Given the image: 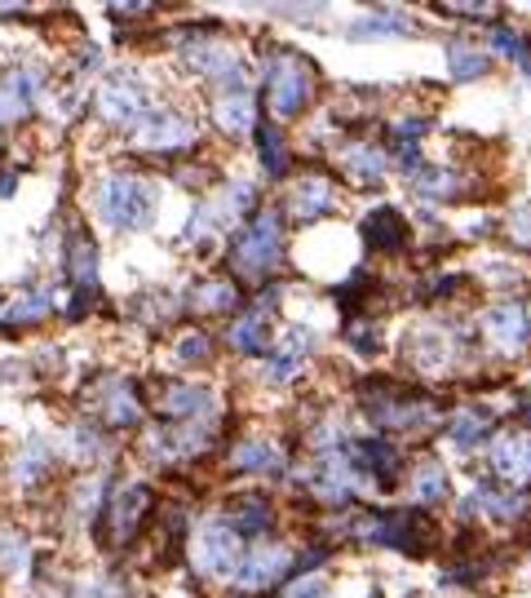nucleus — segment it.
<instances>
[{"label": "nucleus", "instance_id": "12", "mask_svg": "<svg viewBox=\"0 0 531 598\" xmlns=\"http://www.w3.org/2000/svg\"><path fill=\"white\" fill-rule=\"evenodd\" d=\"M40 85H45V76L40 72H14L5 85H0V124H10V120H23L27 111H32V102H36V94H40Z\"/></svg>", "mask_w": 531, "mask_h": 598}, {"label": "nucleus", "instance_id": "36", "mask_svg": "<svg viewBox=\"0 0 531 598\" xmlns=\"http://www.w3.org/2000/svg\"><path fill=\"white\" fill-rule=\"evenodd\" d=\"M235 284L231 280H213V284H205L195 293V310H226V306H235Z\"/></svg>", "mask_w": 531, "mask_h": 598}, {"label": "nucleus", "instance_id": "40", "mask_svg": "<svg viewBox=\"0 0 531 598\" xmlns=\"http://www.w3.org/2000/svg\"><path fill=\"white\" fill-rule=\"evenodd\" d=\"M509 235H514L518 244H527V248H531V205H522V209H514V222H509Z\"/></svg>", "mask_w": 531, "mask_h": 598}, {"label": "nucleus", "instance_id": "1", "mask_svg": "<svg viewBox=\"0 0 531 598\" xmlns=\"http://www.w3.org/2000/svg\"><path fill=\"white\" fill-rule=\"evenodd\" d=\"M156 205H160V195H156V186L147 178L111 173L98 186V209L120 231H147L156 222Z\"/></svg>", "mask_w": 531, "mask_h": 598}, {"label": "nucleus", "instance_id": "23", "mask_svg": "<svg viewBox=\"0 0 531 598\" xmlns=\"http://www.w3.org/2000/svg\"><path fill=\"white\" fill-rule=\"evenodd\" d=\"M231 461L239 465V471H266V475H275L280 465H284V456L266 443V439H244L235 452H231Z\"/></svg>", "mask_w": 531, "mask_h": 598}, {"label": "nucleus", "instance_id": "17", "mask_svg": "<svg viewBox=\"0 0 531 598\" xmlns=\"http://www.w3.org/2000/svg\"><path fill=\"white\" fill-rule=\"evenodd\" d=\"M306 351H310V332L293 328V332H288V342L271 355V364H266V377H271V381H288V377H297V373H301Z\"/></svg>", "mask_w": 531, "mask_h": 598}, {"label": "nucleus", "instance_id": "8", "mask_svg": "<svg viewBox=\"0 0 531 598\" xmlns=\"http://www.w3.org/2000/svg\"><path fill=\"white\" fill-rule=\"evenodd\" d=\"M133 133H138V143L151 147V151H182L186 143H195V124H190L186 115L169 111V107L147 111V120L133 129Z\"/></svg>", "mask_w": 531, "mask_h": 598}, {"label": "nucleus", "instance_id": "16", "mask_svg": "<svg viewBox=\"0 0 531 598\" xmlns=\"http://www.w3.org/2000/svg\"><path fill=\"white\" fill-rule=\"evenodd\" d=\"M328 209H332V182L319 178V173L301 178V186H297V195H293V213H297L301 222H319Z\"/></svg>", "mask_w": 531, "mask_h": 598}, {"label": "nucleus", "instance_id": "26", "mask_svg": "<svg viewBox=\"0 0 531 598\" xmlns=\"http://www.w3.org/2000/svg\"><path fill=\"white\" fill-rule=\"evenodd\" d=\"M218 124H222L226 133H248V129L257 124V111H252L248 94H226V98L218 102Z\"/></svg>", "mask_w": 531, "mask_h": 598}, {"label": "nucleus", "instance_id": "9", "mask_svg": "<svg viewBox=\"0 0 531 598\" xmlns=\"http://www.w3.org/2000/svg\"><path fill=\"white\" fill-rule=\"evenodd\" d=\"M310 488L323 505H346L359 488V475H355V465L350 461H337V456H328L323 465H314V475H310Z\"/></svg>", "mask_w": 531, "mask_h": 598}, {"label": "nucleus", "instance_id": "6", "mask_svg": "<svg viewBox=\"0 0 531 598\" xmlns=\"http://www.w3.org/2000/svg\"><path fill=\"white\" fill-rule=\"evenodd\" d=\"M98 111H102V120H111V124H120V129H138L143 120H147V89H143V81L133 76V72H115V76H107L102 81V94H98Z\"/></svg>", "mask_w": 531, "mask_h": 598}, {"label": "nucleus", "instance_id": "22", "mask_svg": "<svg viewBox=\"0 0 531 598\" xmlns=\"http://www.w3.org/2000/svg\"><path fill=\"white\" fill-rule=\"evenodd\" d=\"M160 408L173 413V417H199V413L213 408V399H209V390H199V386H169L164 399H160Z\"/></svg>", "mask_w": 531, "mask_h": 598}, {"label": "nucleus", "instance_id": "13", "mask_svg": "<svg viewBox=\"0 0 531 598\" xmlns=\"http://www.w3.org/2000/svg\"><path fill=\"white\" fill-rule=\"evenodd\" d=\"M487 332L496 338L501 351H522L531 342V324H527V310L505 302V306H492L487 310Z\"/></svg>", "mask_w": 531, "mask_h": 598}, {"label": "nucleus", "instance_id": "20", "mask_svg": "<svg viewBox=\"0 0 531 598\" xmlns=\"http://www.w3.org/2000/svg\"><path fill=\"white\" fill-rule=\"evenodd\" d=\"M49 465H53V448H49L40 435H32V439L23 443V452H18L14 479H18V484H36V479H45V475H49Z\"/></svg>", "mask_w": 531, "mask_h": 598}, {"label": "nucleus", "instance_id": "45", "mask_svg": "<svg viewBox=\"0 0 531 598\" xmlns=\"http://www.w3.org/2000/svg\"><path fill=\"white\" fill-rule=\"evenodd\" d=\"M522 417H527V422H531V399H527V404H522Z\"/></svg>", "mask_w": 531, "mask_h": 598}, {"label": "nucleus", "instance_id": "35", "mask_svg": "<svg viewBox=\"0 0 531 598\" xmlns=\"http://www.w3.org/2000/svg\"><path fill=\"white\" fill-rule=\"evenodd\" d=\"M27 559H32L27 541L18 537V532L0 527V568H5V572H23V568H27Z\"/></svg>", "mask_w": 531, "mask_h": 598}, {"label": "nucleus", "instance_id": "27", "mask_svg": "<svg viewBox=\"0 0 531 598\" xmlns=\"http://www.w3.org/2000/svg\"><path fill=\"white\" fill-rule=\"evenodd\" d=\"M408 351H412V359L421 364V368H443L447 364V342H443V328H425V332H417V338L408 342Z\"/></svg>", "mask_w": 531, "mask_h": 598}, {"label": "nucleus", "instance_id": "14", "mask_svg": "<svg viewBox=\"0 0 531 598\" xmlns=\"http://www.w3.org/2000/svg\"><path fill=\"white\" fill-rule=\"evenodd\" d=\"M147 510H151V488H143V484L124 488V492L111 501V537H115V541H128L133 532H138V523H143Z\"/></svg>", "mask_w": 531, "mask_h": 598}, {"label": "nucleus", "instance_id": "34", "mask_svg": "<svg viewBox=\"0 0 531 598\" xmlns=\"http://www.w3.org/2000/svg\"><path fill=\"white\" fill-rule=\"evenodd\" d=\"M412 492H417V501H443V497H447V475H443L439 461H425V465H421Z\"/></svg>", "mask_w": 531, "mask_h": 598}, {"label": "nucleus", "instance_id": "41", "mask_svg": "<svg viewBox=\"0 0 531 598\" xmlns=\"http://www.w3.org/2000/svg\"><path fill=\"white\" fill-rule=\"evenodd\" d=\"M346 435H342V417H328L323 426H319V435H314V443L319 448H332V443H342Z\"/></svg>", "mask_w": 531, "mask_h": 598}, {"label": "nucleus", "instance_id": "11", "mask_svg": "<svg viewBox=\"0 0 531 598\" xmlns=\"http://www.w3.org/2000/svg\"><path fill=\"white\" fill-rule=\"evenodd\" d=\"M288 568V550L284 546H257L248 559H239V585L244 589H266V585H275Z\"/></svg>", "mask_w": 531, "mask_h": 598}, {"label": "nucleus", "instance_id": "43", "mask_svg": "<svg viewBox=\"0 0 531 598\" xmlns=\"http://www.w3.org/2000/svg\"><path fill=\"white\" fill-rule=\"evenodd\" d=\"M288 598H328V585H323V581H301Z\"/></svg>", "mask_w": 531, "mask_h": 598}, {"label": "nucleus", "instance_id": "2", "mask_svg": "<svg viewBox=\"0 0 531 598\" xmlns=\"http://www.w3.org/2000/svg\"><path fill=\"white\" fill-rule=\"evenodd\" d=\"M314 76H310V62L293 49H280L271 62H266V98H271L275 115H301V107L310 102Z\"/></svg>", "mask_w": 531, "mask_h": 598}, {"label": "nucleus", "instance_id": "31", "mask_svg": "<svg viewBox=\"0 0 531 598\" xmlns=\"http://www.w3.org/2000/svg\"><path fill=\"white\" fill-rule=\"evenodd\" d=\"M487 426H492L487 413H474V408H470V413H456V417H452V443H456V448H474V443L487 439Z\"/></svg>", "mask_w": 531, "mask_h": 598}, {"label": "nucleus", "instance_id": "15", "mask_svg": "<svg viewBox=\"0 0 531 598\" xmlns=\"http://www.w3.org/2000/svg\"><path fill=\"white\" fill-rule=\"evenodd\" d=\"M363 240L372 253H398L408 244V218H398L394 209H376L363 222Z\"/></svg>", "mask_w": 531, "mask_h": 598}, {"label": "nucleus", "instance_id": "24", "mask_svg": "<svg viewBox=\"0 0 531 598\" xmlns=\"http://www.w3.org/2000/svg\"><path fill=\"white\" fill-rule=\"evenodd\" d=\"M346 173L359 182V186H376L381 173H385V156L376 147H350L346 151Z\"/></svg>", "mask_w": 531, "mask_h": 598}, {"label": "nucleus", "instance_id": "10", "mask_svg": "<svg viewBox=\"0 0 531 598\" xmlns=\"http://www.w3.org/2000/svg\"><path fill=\"white\" fill-rule=\"evenodd\" d=\"M492 465H496V479L505 484H531V439L522 430L501 435L492 448Z\"/></svg>", "mask_w": 531, "mask_h": 598}, {"label": "nucleus", "instance_id": "46", "mask_svg": "<svg viewBox=\"0 0 531 598\" xmlns=\"http://www.w3.org/2000/svg\"><path fill=\"white\" fill-rule=\"evenodd\" d=\"M372 598H376V594H372Z\"/></svg>", "mask_w": 531, "mask_h": 598}, {"label": "nucleus", "instance_id": "32", "mask_svg": "<svg viewBox=\"0 0 531 598\" xmlns=\"http://www.w3.org/2000/svg\"><path fill=\"white\" fill-rule=\"evenodd\" d=\"M231 523H235L239 537H257V532H266V523H271V505H266L261 497H244V505Z\"/></svg>", "mask_w": 531, "mask_h": 598}, {"label": "nucleus", "instance_id": "37", "mask_svg": "<svg viewBox=\"0 0 531 598\" xmlns=\"http://www.w3.org/2000/svg\"><path fill=\"white\" fill-rule=\"evenodd\" d=\"M412 186H417L421 195H430V199H452V195H456V178H452V173H430V169H421V173H412Z\"/></svg>", "mask_w": 531, "mask_h": 598}, {"label": "nucleus", "instance_id": "39", "mask_svg": "<svg viewBox=\"0 0 531 598\" xmlns=\"http://www.w3.org/2000/svg\"><path fill=\"white\" fill-rule=\"evenodd\" d=\"M492 49H496V53H509V58H518V62H527V45H522V36L509 32V27H496V32H492Z\"/></svg>", "mask_w": 531, "mask_h": 598}, {"label": "nucleus", "instance_id": "25", "mask_svg": "<svg viewBox=\"0 0 531 598\" xmlns=\"http://www.w3.org/2000/svg\"><path fill=\"white\" fill-rule=\"evenodd\" d=\"M398 32H412L408 14H398V10H381V14H368L350 27L355 40H368V36H398Z\"/></svg>", "mask_w": 531, "mask_h": 598}, {"label": "nucleus", "instance_id": "29", "mask_svg": "<svg viewBox=\"0 0 531 598\" xmlns=\"http://www.w3.org/2000/svg\"><path fill=\"white\" fill-rule=\"evenodd\" d=\"M143 408H138V394H133V386H111V399H107V422L111 426H138Z\"/></svg>", "mask_w": 531, "mask_h": 598}, {"label": "nucleus", "instance_id": "33", "mask_svg": "<svg viewBox=\"0 0 531 598\" xmlns=\"http://www.w3.org/2000/svg\"><path fill=\"white\" fill-rule=\"evenodd\" d=\"M257 143H261V160H266V173L271 178H284L288 169V156H284V143H280V133L271 124H257Z\"/></svg>", "mask_w": 531, "mask_h": 598}, {"label": "nucleus", "instance_id": "38", "mask_svg": "<svg viewBox=\"0 0 531 598\" xmlns=\"http://www.w3.org/2000/svg\"><path fill=\"white\" fill-rule=\"evenodd\" d=\"M177 359L182 364H205L209 359V338H205V332H186V338L177 342Z\"/></svg>", "mask_w": 531, "mask_h": 598}, {"label": "nucleus", "instance_id": "28", "mask_svg": "<svg viewBox=\"0 0 531 598\" xmlns=\"http://www.w3.org/2000/svg\"><path fill=\"white\" fill-rule=\"evenodd\" d=\"M447 62H452V76H456V81H479V76L487 72V53L470 49L465 40H452V45H447Z\"/></svg>", "mask_w": 531, "mask_h": 598}, {"label": "nucleus", "instance_id": "7", "mask_svg": "<svg viewBox=\"0 0 531 598\" xmlns=\"http://www.w3.org/2000/svg\"><path fill=\"white\" fill-rule=\"evenodd\" d=\"M190 66L205 81H213V85H222L226 94H244V66H239V58L231 53V45H222V40H195L190 45Z\"/></svg>", "mask_w": 531, "mask_h": 598}, {"label": "nucleus", "instance_id": "19", "mask_svg": "<svg viewBox=\"0 0 531 598\" xmlns=\"http://www.w3.org/2000/svg\"><path fill=\"white\" fill-rule=\"evenodd\" d=\"M231 346L244 351V355H261L266 351V297H261V306L252 315L231 324Z\"/></svg>", "mask_w": 531, "mask_h": 598}, {"label": "nucleus", "instance_id": "5", "mask_svg": "<svg viewBox=\"0 0 531 598\" xmlns=\"http://www.w3.org/2000/svg\"><path fill=\"white\" fill-rule=\"evenodd\" d=\"M239 532L231 518H209L195 532V563L209 576H235L239 572Z\"/></svg>", "mask_w": 531, "mask_h": 598}, {"label": "nucleus", "instance_id": "21", "mask_svg": "<svg viewBox=\"0 0 531 598\" xmlns=\"http://www.w3.org/2000/svg\"><path fill=\"white\" fill-rule=\"evenodd\" d=\"M465 514H492V518H518L522 514V501L518 497H505V492H492L487 484H479L470 497H465Z\"/></svg>", "mask_w": 531, "mask_h": 598}, {"label": "nucleus", "instance_id": "3", "mask_svg": "<svg viewBox=\"0 0 531 598\" xmlns=\"http://www.w3.org/2000/svg\"><path fill=\"white\" fill-rule=\"evenodd\" d=\"M363 541L390 546V550H404V554H425L430 550V523L421 514L408 510H390V514H372L359 523Z\"/></svg>", "mask_w": 531, "mask_h": 598}, {"label": "nucleus", "instance_id": "18", "mask_svg": "<svg viewBox=\"0 0 531 598\" xmlns=\"http://www.w3.org/2000/svg\"><path fill=\"white\" fill-rule=\"evenodd\" d=\"M66 266H72L76 293H94L98 289V248L85 235H72V248H66Z\"/></svg>", "mask_w": 531, "mask_h": 598}, {"label": "nucleus", "instance_id": "30", "mask_svg": "<svg viewBox=\"0 0 531 598\" xmlns=\"http://www.w3.org/2000/svg\"><path fill=\"white\" fill-rule=\"evenodd\" d=\"M53 315V289H32L23 302H14V310H10V324H40V319H49Z\"/></svg>", "mask_w": 531, "mask_h": 598}, {"label": "nucleus", "instance_id": "4", "mask_svg": "<svg viewBox=\"0 0 531 598\" xmlns=\"http://www.w3.org/2000/svg\"><path fill=\"white\" fill-rule=\"evenodd\" d=\"M280 248H284V222H280V213H257L244 231H239V240H235V261L244 266V271H252V276H266L271 266L280 261Z\"/></svg>", "mask_w": 531, "mask_h": 598}, {"label": "nucleus", "instance_id": "44", "mask_svg": "<svg viewBox=\"0 0 531 598\" xmlns=\"http://www.w3.org/2000/svg\"><path fill=\"white\" fill-rule=\"evenodd\" d=\"M18 191V173H0V199Z\"/></svg>", "mask_w": 531, "mask_h": 598}, {"label": "nucleus", "instance_id": "42", "mask_svg": "<svg viewBox=\"0 0 531 598\" xmlns=\"http://www.w3.org/2000/svg\"><path fill=\"white\" fill-rule=\"evenodd\" d=\"M425 129H430V120H398V129H394V133H398V138H404L408 147H417V138H421Z\"/></svg>", "mask_w": 531, "mask_h": 598}]
</instances>
